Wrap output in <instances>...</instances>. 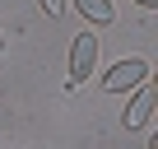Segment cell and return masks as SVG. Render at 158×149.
Listing matches in <instances>:
<instances>
[{
  "label": "cell",
  "mask_w": 158,
  "mask_h": 149,
  "mask_svg": "<svg viewBox=\"0 0 158 149\" xmlns=\"http://www.w3.org/2000/svg\"><path fill=\"white\" fill-rule=\"evenodd\" d=\"M153 98H158V89H153V79H144V84L135 89V103L126 107V130H144V126H149Z\"/></svg>",
  "instance_id": "cell-3"
},
{
  "label": "cell",
  "mask_w": 158,
  "mask_h": 149,
  "mask_svg": "<svg viewBox=\"0 0 158 149\" xmlns=\"http://www.w3.org/2000/svg\"><path fill=\"white\" fill-rule=\"evenodd\" d=\"M37 5H42L47 19H60V14H65V0H37Z\"/></svg>",
  "instance_id": "cell-5"
},
{
  "label": "cell",
  "mask_w": 158,
  "mask_h": 149,
  "mask_svg": "<svg viewBox=\"0 0 158 149\" xmlns=\"http://www.w3.org/2000/svg\"><path fill=\"white\" fill-rule=\"evenodd\" d=\"M135 5H139V10H158V0H135Z\"/></svg>",
  "instance_id": "cell-6"
},
{
  "label": "cell",
  "mask_w": 158,
  "mask_h": 149,
  "mask_svg": "<svg viewBox=\"0 0 158 149\" xmlns=\"http://www.w3.org/2000/svg\"><path fill=\"white\" fill-rule=\"evenodd\" d=\"M144 79H149V61L144 56H126V61H116L102 74V89L107 93H126V89H139Z\"/></svg>",
  "instance_id": "cell-1"
},
{
  "label": "cell",
  "mask_w": 158,
  "mask_h": 149,
  "mask_svg": "<svg viewBox=\"0 0 158 149\" xmlns=\"http://www.w3.org/2000/svg\"><path fill=\"white\" fill-rule=\"evenodd\" d=\"M93 70H98V37L84 28V33L74 37V47H70V84L79 89V84H84Z\"/></svg>",
  "instance_id": "cell-2"
},
{
  "label": "cell",
  "mask_w": 158,
  "mask_h": 149,
  "mask_svg": "<svg viewBox=\"0 0 158 149\" xmlns=\"http://www.w3.org/2000/svg\"><path fill=\"white\" fill-rule=\"evenodd\" d=\"M74 10L84 14V19H93V23H112V19H116L112 0H74Z\"/></svg>",
  "instance_id": "cell-4"
}]
</instances>
